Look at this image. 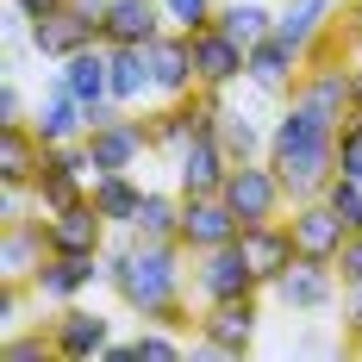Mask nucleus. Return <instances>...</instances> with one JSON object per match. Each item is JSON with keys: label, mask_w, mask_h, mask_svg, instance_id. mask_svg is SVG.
I'll list each match as a JSON object with an SVG mask.
<instances>
[{"label": "nucleus", "mask_w": 362, "mask_h": 362, "mask_svg": "<svg viewBox=\"0 0 362 362\" xmlns=\"http://www.w3.org/2000/svg\"><path fill=\"white\" fill-rule=\"evenodd\" d=\"M187 269L194 256L181 250L175 238H138L132 225H119L107 244V288L112 300L132 313V319H150V325L169 331H194V300H187Z\"/></svg>", "instance_id": "f257e3e1"}, {"label": "nucleus", "mask_w": 362, "mask_h": 362, "mask_svg": "<svg viewBox=\"0 0 362 362\" xmlns=\"http://www.w3.org/2000/svg\"><path fill=\"white\" fill-rule=\"evenodd\" d=\"M269 163L288 181L293 200L325 194L331 175H337V125L319 119L313 107H300V100H281V112L269 119Z\"/></svg>", "instance_id": "f03ea898"}, {"label": "nucleus", "mask_w": 362, "mask_h": 362, "mask_svg": "<svg viewBox=\"0 0 362 362\" xmlns=\"http://www.w3.org/2000/svg\"><path fill=\"white\" fill-rule=\"evenodd\" d=\"M256 325H262V293L213 300V306H200V319H194V350L231 362V356H244L256 344Z\"/></svg>", "instance_id": "7ed1b4c3"}, {"label": "nucleus", "mask_w": 362, "mask_h": 362, "mask_svg": "<svg viewBox=\"0 0 362 362\" xmlns=\"http://www.w3.org/2000/svg\"><path fill=\"white\" fill-rule=\"evenodd\" d=\"M218 194L231 200V213L244 218V225H269V218H288V206H293L288 181L275 175V163H269V156L231 163V175H225V187H218Z\"/></svg>", "instance_id": "20e7f679"}, {"label": "nucleus", "mask_w": 362, "mask_h": 362, "mask_svg": "<svg viewBox=\"0 0 362 362\" xmlns=\"http://www.w3.org/2000/svg\"><path fill=\"white\" fill-rule=\"evenodd\" d=\"M275 306H288L293 319H313V313H337V300H344V275H337V262H306V256H293L288 269L275 275Z\"/></svg>", "instance_id": "39448f33"}, {"label": "nucleus", "mask_w": 362, "mask_h": 362, "mask_svg": "<svg viewBox=\"0 0 362 362\" xmlns=\"http://www.w3.org/2000/svg\"><path fill=\"white\" fill-rule=\"evenodd\" d=\"M187 288H194L200 306H213V300H244V293H269L262 281H256V269L244 262L238 238H231V244H218V250H200V256H194Z\"/></svg>", "instance_id": "423d86ee"}, {"label": "nucleus", "mask_w": 362, "mask_h": 362, "mask_svg": "<svg viewBox=\"0 0 362 362\" xmlns=\"http://www.w3.org/2000/svg\"><path fill=\"white\" fill-rule=\"evenodd\" d=\"M88 288H107V250H50V262L32 275V293L44 306H69Z\"/></svg>", "instance_id": "0eeeda50"}, {"label": "nucleus", "mask_w": 362, "mask_h": 362, "mask_svg": "<svg viewBox=\"0 0 362 362\" xmlns=\"http://www.w3.org/2000/svg\"><path fill=\"white\" fill-rule=\"evenodd\" d=\"M288 231H293V250L306 256V262H337L344 244H350V218L337 213L325 194L293 200V206H288Z\"/></svg>", "instance_id": "6e6552de"}, {"label": "nucleus", "mask_w": 362, "mask_h": 362, "mask_svg": "<svg viewBox=\"0 0 362 362\" xmlns=\"http://www.w3.org/2000/svg\"><path fill=\"white\" fill-rule=\"evenodd\" d=\"M50 344H57V362H100V350L112 344V319L100 306H57V319H50Z\"/></svg>", "instance_id": "1a4fd4ad"}, {"label": "nucleus", "mask_w": 362, "mask_h": 362, "mask_svg": "<svg viewBox=\"0 0 362 362\" xmlns=\"http://www.w3.org/2000/svg\"><path fill=\"white\" fill-rule=\"evenodd\" d=\"M187 206H181V250L200 256V250H218V244H231L238 231H244V218L231 213V200L225 194H181Z\"/></svg>", "instance_id": "9d476101"}, {"label": "nucleus", "mask_w": 362, "mask_h": 362, "mask_svg": "<svg viewBox=\"0 0 362 362\" xmlns=\"http://www.w3.org/2000/svg\"><path fill=\"white\" fill-rule=\"evenodd\" d=\"M88 150H94V175H107V169H138L150 156V132H144V119L125 107V112H112L107 125H88Z\"/></svg>", "instance_id": "9b49d317"}, {"label": "nucleus", "mask_w": 362, "mask_h": 362, "mask_svg": "<svg viewBox=\"0 0 362 362\" xmlns=\"http://www.w3.org/2000/svg\"><path fill=\"white\" fill-rule=\"evenodd\" d=\"M194 69H200V88H213V94L250 88V50L218 25H206V32H194Z\"/></svg>", "instance_id": "f8f14e48"}, {"label": "nucleus", "mask_w": 362, "mask_h": 362, "mask_svg": "<svg viewBox=\"0 0 362 362\" xmlns=\"http://www.w3.org/2000/svg\"><path fill=\"white\" fill-rule=\"evenodd\" d=\"M300 69H306V50L288 44L281 32H269L250 50V88H256V94H269V100H288L293 81H300Z\"/></svg>", "instance_id": "ddd939ff"}, {"label": "nucleus", "mask_w": 362, "mask_h": 362, "mask_svg": "<svg viewBox=\"0 0 362 362\" xmlns=\"http://www.w3.org/2000/svg\"><path fill=\"white\" fill-rule=\"evenodd\" d=\"M44 262H50L44 213H37V218H19V225H0V281H32Z\"/></svg>", "instance_id": "4468645a"}, {"label": "nucleus", "mask_w": 362, "mask_h": 362, "mask_svg": "<svg viewBox=\"0 0 362 362\" xmlns=\"http://www.w3.org/2000/svg\"><path fill=\"white\" fill-rule=\"evenodd\" d=\"M44 231H50V250H107L112 244V225L94 206V194L63 206V213H44Z\"/></svg>", "instance_id": "2eb2a0df"}, {"label": "nucleus", "mask_w": 362, "mask_h": 362, "mask_svg": "<svg viewBox=\"0 0 362 362\" xmlns=\"http://www.w3.org/2000/svg\"><path fill=\"white\" fill-rule=\"evenodd\" d=\"M32 132L44 138V144H69V138H88V107H81L69 88H63V75H57V69H50V88L37 94V107H32Z\"/></svg>", "instance_id": "dca6fc26"}, {"label": "nucleus", "mask_w": 362, "mask_h": 362, "mask_svg": "<svg viewBox=\"0 0 362 362\" xmlns=\"http://www.w3.org/2000/svg\"><path fill=\"white\" fill-rule=\"evenodd\" d=\"M150 63H156V100H187L200 88V69H194V37L187 32H169L150 44Z\"/></svg>", "instance_id": "f3484780"}, {"label": "nucleus", "mask_w": 362, "mask_h": 362, "mask_svg": "<svg viewBox=\"0 0 362 362\" xmlns=\"http://www.w3.org/2000/svg\"><path fill=\"white\" fill-rule=\"evenodd\" d=\"M238 250H244V262L256 269V281L262 288H275V275L288 269L293 256V231H288V218H269V225H244L238 231Z\"/></svg>", "instance_id": "a211bd4d"}, {"label": "nucleus", "mask_w": 362, "mask_h": 362, "mask_svg": "<svg viewBox=\"0 0 362 362\" xmlns=\"http://www.w3.org/2000/svg\"><path fill=\"white\" fill-rule=\"evenodd\" d=\"M94 37H100V25L81 19L75 6H63V13H50V19H32V25H25V44H32L44 63H63V57H75V50L94 44Z\"/></svg>", "instance_id": "6ab92c4d"}, {"label": "nucleus", "mask_w": 362, "mask_h": 362, "mask_svg": "<svg viewBox=\"0 0 362 362\" xmlns=\"http://www.w3.org/2000/svg\"><path fill=\"white\" fill-rule=\"evenodd\" d=\"M225 175H231V156L218 144V132H200V138L175 156V187L181 194H218Z\"/></svg>", "instance_id": "aec40b11"}, {"label": "nucleus", "mask_w": 362, "mask_h": 362, "mask_svg": "<svg viewBox=\"0 0 362 362\" xmlns=\"http://www.w3.org/2000/svg\"><path fill=\"white\" fill-rule=\"evenodd\" d=\"M163 32H169L163 0H112L100 19V44H156Z\"/></svg>", "instance_id": "412c9836"}, {"label": "nucleus", "mask_w": 362, "mask_h": 362, "mask_svg": "<svg viewBox=\"0 0 362 362\" xmlns=\"http://www.w3.org/2000/svg\"><path fill=\"white\" fill-rule=\"evenodd\" d=\"M344 6H350V0H281V6H275V32L288 37V44H300V50H313V44L344 19Z\"/></svg>", "instance_id": "4be33fe9"}, {"label": "nucleus", "mask_w": 362, "mask_h": 362, "mask_svg": "<svg viewBox=\"0 0 362 362\" xmlns=\"http://www.w3.org/2000/svg\"><path fill=\"white\" fill-rule=\"evenodd\" d=\"M112 100L119 107H144L156 100V63H150V44H112Z\"/></svg>", "instance_id": "5701e85b"}, {"label": "nucleus", "mask_w": 362, "mask_h": 362, "mask_svg": "<svg viewBox=\"0 0 362 362\" xmlns=\"http://www.w3.org/2000/svg\"><path fill=\"white\" fill-rule=\"evenodd\" d=\"M88 187H94V175L88 169H75V163H63L57 150H44V169H37L32 194L44 213H63V206H75V200H88Z\"/></svg>", "instance_id": "b1692460"}, {"label": "nucleus", "mask_w": 362, "mask_h": 362, "mask_svg": "<svg viewBox=\"0 0 362 362\" xmlns=\"http://www.w3.org/2000/svg\"><path fill=\"white\" fill-rule=\"evenodd\" d=\"M88 194H94V206L107 213V225L119 231V225H132V218H138V206H144L150 187L138 181V169H107V175H94Z\"/></svg>", "instance_id": "393cba45"}, {"label": "nucleus", "mask_w": 362, "mask_h": 362, "mask_svg": "<svg viewBox=\"0 0 362 362\" xmlns=\"http://www.w3.org/2000/svg\"><path fill=\"white\" fill-rule=\"evenodd\" d=\"M44 138L32 132V119L25 125H0V181H25L32 187L37 169H44Z\"/></svg>", "instance_id": "a878e982"}, {"label": "nucleus", "mask_w": 362, "mask_h": 362, "mask_svg": "<svg viewBox=\"0 0 362 362\" xmlns=\"http://www.w3.org/2000/svg\"><path fill=\"white\" fill-rule=\"evenodd\" d=\"M213 132H218V144H225V156H231V163L269 156V125H262V112H250V107H225Z\"/></svg>", "instance_id": "bb28decb"}, {"label": "nucleus", "mask_w": 362, "mask_h": 362, "mask_svg": "<svg viewBox=\"0 0 362 362\" xmlns=\"http://www.w3.org/2000/svg\"><path fill=\"white\" fill-rule=\"evenodd\" d=\"M225 37H238L244 50H256L262 37L275 32V6L269 0H218V19H213Z\"/></svg>", "instance_id": "cd10ccee"}, {"label": "nucleus", "mask_w": 362, "mask_h": 362, "mask_svg": "<svg viewBox=\"0 0 362 362\" xmlns=\"http://www.w3.org/2000/svg\"><path fill=\"white\" fill-rule=\"evenodd\" d=\"M181 206H187L181 187H150L138 218H132V231H138V238H175L181 244Z\"/></svg>", "instance_id": "c85d7f7f"}, {"label": "nucleus", "mask_w": 362, "mask_h": 362, "mask_svg": "<svg viewBox=\"0 0 362 362\" xmlns=\"http://www.w3.org/2000/svg\"><path fill=\"white\" fill-rule=\"evenodd\" d=\"M0 356H6V362H57V344H50V325L37 319L32 331H25V325H19V331H6Z\"/></svg>", "instance_id": "c756f323"}, {"label": "nucleus", "mask_w": 362, "mask_h": 362, "mask_svg": "<svg viewBox=\"0 0 362 362\" xmlns=\"http://www.w3.org/2000/svg\"><path fill=\"white\" fill-rule=\"evenodd\" d=\"M163 19H169V25H175V32H206V25H213L218 19V0H163Z\"/></svg>", "instance_id": "7c9ffc66"}, {"label": "nucleus", "mask_w": 362, "mask_h": 362, "mask_svg": "<svg viewBox=\"0 0 362 362\" xmlns=\"http://www.w3.org/2000/svg\"><path fill=\"white\" fill-rule=\"evenodd\" d=\"M325 200H331L344 218H350V231H362V181H356V175H331Z\"/></svg>", "instance_id": "2f4dec72"}, {"label": "nucleus", "mask_w": 362, "mask_h": 362, "mask_svg": "<svg viewBox=\"0 0 362 362\" xmlns=\"http://www.w3.org/2000/svg\"><path fill=\"white\" fill-rule=\"evenodd\" d=\"M32 112H25V88H19V75L6 69L0 75V125H25Z\"/></svg>", "instance_id": "473e14b6"}, {"label": "nucleus", "mask_w": 362, "mask_h": 362, "mask_svg": "<svg viewBox=\"0 0 362 362\" xmlns=\"http://www.w3.org/2000/svg\"><path fill=\"white\" fill-rule=\"evenodd\" d=\"M337 313H344V344H350V350H362V288H344Z\"/></svg>", "instance_id": "72a5a7b5"}, {"label": "nucleus", "mask_w": 362, "mask_h": 362, "mask_svg": "<svg viewBox=\"0 0 362 362\" xmlns=\"http://www.w3.org/2000/svg\"><path fill=\"white\" fill-rule=\"evenodd\" d=\"M337 275H344V288H362V231H350V244L337 256Z\"/></svg>", "instance_id": "f704fd0d"}, {"label": "nucleus", "mask_w": 362, "mask_h": 362, "mask_svg": "<svg viewBox=\"0 0 362 362\" xmlns=\"http://www.w3.org/2000/svg\"><path fill=\"white\" fill-rule=\"evenodd\" d=\"M13 13H25V19H50V13H63L69 0H6Z\"/></svg>", "instance_id": "c9c22d12"}, {"label": "nucleus", "mask_w": 362, "mask_h": 362, "mask_svg": "<svg viewBox=\"0 0 362 362\" xmlns=\"http://www.w3.org/2000/svg\"><path fill=\"white\" fill-rule=\"evenodd\" d=\"M337 175H356L362 181V138L356 144H337Z\"/></svg>", "instance_id": "e433bc0d"}, {"label": "nucleus", "mask_w": 362, "mask_h": 362, "mask_svg": "<svg viewBox=\"0 0 362 362\" xmlns=\"http://www.w3.org/2000/svg\"><path fill=\"white\" fill-rule=\"evenodd\" d=\"M350 81H356V100H362V37H350Z\"/></svg>", "instance_id": "4c0bfd02"}, {"label": "nucleus", "mask_w": 362, "mask_h": 362, "mask_svg": "<svg viewBox=\"0 0 362 362\" xmlns=\"http://www.w3.org/2000/svg\"><path fill=\"white\" fill-rule=\"evenodd\" d=\"M344 25H350V37H362V0H350V6H344Z\"/></svg>", "instance_id": "58836bf2"}]
</instances>
